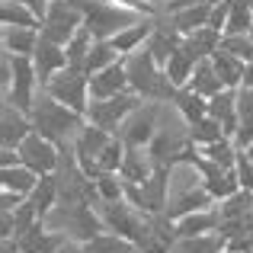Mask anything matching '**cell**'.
I'll return each mask as SVG.
<instances>
[{"mask_svg": "<svg viewBox=\"0 0 253 253\" xmlns=\"http://www.w3.org/2000/svg\"><path fill=\"white\" fill-rule=\"evenodd\" d=\"M221 39H224V32H221V29L202 26V29L189 32V36H183V42H186V48H189L192 55H196L199 61H202V58H211L218 48H221Z\"/></svg>", "mask_w": 253, "mask_h": 253, "instance_id": "cell-22", "label": "cell"}, {"mask_svg": "<svg viewBox=\"0 0 253 253\" xmlns=\"http://www.w3.org/2000/svg\"><path fill=\"white\" fill-rule=\"evenodd\" d=\"M141 103L144 99L138 96L135 90H125V93H119V96H112V99H93L90 109H86V122H93V125H99V128H106V131L116 135L119 125L128 119V112H135Z\"/></svg>", "mask_w": 253, "mask_h": 253, "instance_id": "cell-6", "label": "cell"}, {"mask_svg": "<svg viewBox=\"0 0 253 253\" xmlns=\"http://www.w3.org/2000/svg\"><path fill=\"white\" fill-rule=\"evenodd\" d=\"M228 13H231V0H221V3H215V6H211V16H209V26H211V29H221V32H224Z\"/></svg>", "mask_w": 253, "mask_h": 253, "instance_id": "cell-39", "label": "cell"}, {"mask_svg": "<svg viewBox=\"0 0 253 253\" xmlns=\"http://www.w3.org/2000/svg\"><path fill=\"white\" fill-rule=\"evenodd\" d=\"M253 211V192L250 189H237L234 196L221 199L218 202V215H221V221H231V218H244Z\"/></svg>", "mask_w": 253, "mask_h": 253, "instance_id": "cell-31", "label": "cell"}, {"mask_svg": "<svg viewBox=\"0 0 253 253\" xmlns=\"http://www.w3.org/2000/svg\"><path fill=\"white\" fill-rule=\"evenodd\" d=\"M32 135V119L29 112L16 109L13 103H3V119H0V144L3 148H19Z\"/></svg>", "mask_w": 253, "mask_h": 253, "instance_id": "cell-10", "label": "cell"}, {"mask_svg": "<svg viewBox=\"0 0 253 253\" xmlns=\"http://www.w3.org/2000/svg\"><path fill=\"white\" fill-rule=\"evenodd\" d=\"M211 64H215L218 77L224 81V86H228V90H241V86H244V71H247V61H241L237 55L218 48L215 55H211Z\"/></svg>", "mask_w": 253, "mask_h": 253, "instance_id": "cell-20", "label": "cell"}, {"mask_svg": "<svg viewBox=\"0 0 253 253\" xmlns=\"http://www.w3.org/2000/svg\"><path fill=\"white\" fill-rule=\"evenodd\" d=\"M26 199L19 196V192H10V189H3L0 192V211H13V209H19Z\"/></svg>", "mask_w": 253, "mask_h": 253, "instance_id": "cell-40", "label": "cell"}, {"mask_svg": "<svg viewBox=\"0 0 253 253\" xmlns=\"http://www.w3.org/2000/svg\"><path fill=\"white\" fill-rule=\"evenodd\" d=\"M16 241H19V250L23 253H58V247L64 244V237L55 234L51 228H45V221H39V224H32L26 234H19Z\"/></svg>", "mask_w": 253, "mask_h": 253, "instance_id": "cell-15", "label": "cell"}, {"mask_svg": "<svg viewBox=\"0 0 253 253\" xmlns=\"http://www.w3.org/2000/svg\"><path fill=\"white\" fill-rule=\"evenodd\" d=\"M154 26H157V16H144V19H138V23L125 26L119 36L109 39V42L116 45V51L125 58V55H131V51H138V48H144V45H148V39H151V32H154Z\"/></svg>", "mask_w": 253, "mask_h": 253, "instance_id": "cell-13", "label": "cell"}, {"mask_svg": "<svg viewBox=\"0 0 253 253\" xmlns=\"http://www.w3.org/2000/svg\"><path fill=\"white\" fill-rule=\"evenodd\" d=\"M125 74H128V86L141 99H151V103H173V96H176V86L170 84L167 71L151 58L148 48H138V51H131V55H125Z\"/></svg>", "mask_w": 253, "mask_h": 253, "instance_id": "cell-2", "label": "cell"}, {"mask_svg": "<svg viewBox=\"0 0 253 253\" xmlns=\"http://www.w3.org/2000/svg\"><path fill=\"white\" fill-rule=\"evenodd\" d=\"M199 154H202L205 161L218 164V167H228V170H234V164H237V154H241V148L234 144V138H221V141H215V144H205V148H199Z\"/></svg>", "mask_w": 253, "mask_h": 253, "instance_id": "cell-29", "label": "cell"}, {"mask_svg": "<svg viewBox=\"0 0 253 253\" xmlns=\"http://www.w3.org/2000/svg\"><path fill=\"white\" fill-rule=\"evenodd\" d=\"M93 45H96V36H93L86 26H81V29L74 32V39L68 42V64L71 68H81L84 71V64H86V58H90V51H93Z\"/></svg>", "mask_w": 253, "mask_h": 253, "instance_id": "cell-28", "label": "cell"}, {"mask_svg": "<svg viewBox=\"0 0 253 253\" xmlns=\"http://www.w3.org/2000/svg\"><path fill=\"white\" fill-rule=\"evenodd\" d=\"M157 3H161V6H164V0H157Z\"/></svg>", "mask_w": 253, "mask_h": 253, "instance_id": "cell-45", "label": "cell"}, {"mask_svg": "<svg viewBox=\"0 0 253 253\" xmlns=\"http://www.w3.org/2000/svg\"><path fill=\"white\" fill-rule=\"evenodd\" d=\"M90 253H135L138 244L125 241L122 234H112V231H99L93 241H86Z\"/></svg>", "mask_w": 253, "mask_h": 253, "instance_id": "cell-33", "label": "cell"}, {"mask_svg": "<svg viewBox=\"0 0 253 253\" xmlns=\"http://www.w3.org/2000/svg\"><path fill=\"white\" fill-rule=\"evenodd\" d=\"M183 90H192V93H199V96L211 99V96H218L221 90H228V86H224V81L218 77V71H215V64H211V58H202V61L196 64V71H192L189 84H186Z\"/></svg>", "mask_w": 253, "mask_h": 253, "instance_id": "cell-17", "label": "cell"}, {"mask_svg": "<svg viewBox=\"0 0 253 253\" xmlns=\"http://www.w3.org/2000/svg\"><path fill=\"white\" fill-rule=\"evenodd\" d=\"M93 209L99 211L106 231H112V234H122L125 241L138 244V247H141V244L151 237V221H154V215L135 209V205L125 202V199H116V202H103V199H99Z\"/></svg>", "mask_w": 253, "mask_h": 253, "instance_id": "cell-4", "label": "cell"}, {"mask_svg": "<svg viewBox=\"0 0 253 253\" xmlns=\"http://www.w3.org/2000/svg\"><path fill=\"white\" fill-rule=\"evenodd\" d=\"M209 116L221 122L224 135L234 138L237 135V90H221L218 96H211L209 99Z\"/></svg>", "mask_w": 253, "mask_h": 253, "instance_id": "cell-18", "label": "cell"}, {"mask_svg": "<svg viewBox=\"0 0 253 253\" xmlns=\"http://www.w3.org/2000/svg\"><path fill=\"white\" fill-rule=\"evenodd\" d=\"M221 48L237 55L241 61H253V36H224Z\"/></svg>", "mask_w": 253, "mask_h": 253, "instance_id": "cell-37", "label": "cell"}, {"mask_svg": "<svg viewBox=\"0 0 253 253\" xmlns=\"http://www.w3.org/2000/svg\"><path fill=\"white\" fill-rule=\"evenodd\" d=\"M39 173H32L26 164H16V167H0V186L10 192H19L23 199H29V192L36 189Z\"/></svg>", "mask_w": 253, "mask_h": 253, "instance_id": "cell-23", "label": "cell"}, {"mask_svg": "<svg viewBox=\"0 0 253 253\" xmlns=\"http://www.w3.org/2000/svg\"><path fill=\"white\" fill-rule=\"evenodd\" d=\"M224 253H234V250H224Z\"/></svg>", "mask_w": 253, "mask_h": 253, "instance_id": "cell-46", "label": "cell"}, {"mask_svg": "<svg viewBox=\"0 0 253 253\" xmlns=\"http://www.w3.org/2000/svg\"><path fill=\"white\" fill-rule=\"evenodd\" d=\"M250 253H253V250H250Z\"/></svg>", "mask_w": 253, "mask_h": 253, "instance_id": "cell-48", "label": "cell"}, {"mask_svg": "<svg viewBox=\"0 0 253 253\" xmlns=\"http://www.w3.org/2000/svg\"><path fill=\"white\" fill-rule=\"evenodd\" d=\"M196 64H199V58L192 55L189 48H186V42H179V48L170 55V61H167V77H170V84L176 86V90H183L186 84H189V77H192V71H196Z\"/></svg>", "mask_w": 253, "mask_h": 253, "instance_id": "cell-21", "label": "cell"}, {"mask_svg": "<svg viewBox=\"0 0 253 253\" xmlns=\"http://www.w3.org/2000/svg\"><path fill=\"white\" fill-rule=\"evenodd\" d=\"M157 112H161V103L144 99L135 112H128V119L119 125L116 135L122 138L128 148H151V141H154V135H157Z\"/></svg>", "mask_w": 253, "mask_h": 253, "instance_id": "cell-7", "label": "cell"}, {"mask_svg": "<svg viewBox=\"0 0 253 253\" xmlns=\"http://www.w3.org/2000/svg\"><path fill=\"white\" fill-rule=\"evenodd\" d=\"M29 202L36 205V211L39 215H48L51 209H55L58 202H61V192H58V179H55V173H48V176H39V183H36V189L29 192Z\"/></svg>", "mask_w": 253, "mask_h": 253, "instance_id": "cell-26", "label": "cell"}, {"mask_svg": "<svg viewBox=\"0 0 253 253\" xmlns=\"http://www.w3.org/2000/svg\"><path fill=\"white\" fill-rule=\"evenodd\" d=\"M0 19H3V26H32V29H42V19L29 6L16 3V0H3L0 3Z\"/></svg>", "mask_w": 253, "mask_h": 253, "instance_id": "cell-30", "label": "cell"}, {"mask_svg": "<svg viewBox=\"0 0 253 253\" xmlns=\"http://www.w3.org/2000/svg\"><path fill=\"white\" fill-rule=\"evenodd\" d=\"M116 61H122V55L116 51V45H112V42H99V39H96V45H93L90 58H86V64H84V71L93 77V74H99V71L112 68Z\"/></svg>", "mask_w": 253, "mask_h": 253, "instance_id": "cell-32", "label": "cell"}, {"mask_svg": "<svg viewBox=\"0 0 253 253\" xmlns=\"http://www.w3.org/2000/svg\"><path fill=\"white\" fill-rule=\"evenodd\" d=\"M154 170H157V161L148 148H128L122 167H119V176H122L125 183H148Z\"/></svg>", "mask_w": 253, "mask_h": 253, "instance_id": "cell-14", "label": "cell"}, {"mask_svg": "<svg viewBox=\"0 0 253 253\" xmlns=\"http://www.w3.org/2000/svg\"><path fill=\"white\" fill-rule=\"evenodd\" d=\"M228 241H224L221 231H211V234H199V237H179L173 244V253H224Z\"/></svg>", "mask_w": 253, "mask_h": 253, "instance_id": "cell-25", "label": "cell"}, {"mask_svg": "<svg viewBox=\"0 0 253 253\" xmlns=\"http://www.w3.org/2000/svg\"><path fill=\"white\" fill-rule=\"evenodd\" d=\"M164 3H167V0H164Z\"/></svg>", "mask_w": 253, "mask_h": 253, "instance_id": "cell-47", "label": "cell"}, {"mask_svg": "<svg viewBox=\"0 0 253 253\" xmlns=\"http://www.w3.org/2000/svg\"><path fill=\"white\" fill-rule=\"evenodd\" d=\"M32 64H36L39 84L45 86L58 71L68 68V51H64V45H55V42H48V39H39V48H36V55H32Z\"/></svg>", "mask_w": 253, "mask_h": 253, "instance_id": "cell-11", "label": "cell"}, {"mask_svg": "<svg viewBox=\"0 0 253 253\" xmlns=\"http://www.w3.org/2000/svg\"><path fill=\"white\" fill-rule=\"evenodd\" d=\"M29 119H32V131H39L42 138L55 141L58 148L68 144V141H74V135L86 122V116L68 109L64 103H58V99L48 96L45 90H39L36 103H32V109H29Z\"/></svg>", "mask_w": 253, "mask_h": 253, "instance_id": "cell-1", "label": "cell"}, {"mask_svg": "<svg viewBox=\"0 0 253 253\" xmlns=\"http://www.w3.org/2000/svg\"><path fill=\"white\" fill-rule=\"evenodd\" d=\"M58 253H90V247H86L84 241H64L61 247H58Z\"/></svg>", "mask_w": 253, "mask_h": 253, "instance_id": "cell-42", "label": "cell"}, {"mask_svg": "<svg viewBox=\"0 0 253 253\" xmlns=\"http://www.w3.org/2000/svg\"><path fill=\"white\" fill-rule=\"evenodd\" d=\"M234 144L241 151H247L253 144V90L250 86H241L237 90V135Z\"/></svg>", "mask_w": 253, "mask_h": 253, "instance_id": "cell-19", "label": "cell"}, {"mask_svg": "<svg viewBox=\"0 0 253 253\" xmlns=\"http://www.w3.org/2000/svg\"><path fill=\"white\" fill-rule=\"evenodd\" d=\"M224 36H253V0H231Z\"/></svg>", "mask_w": 253, "mask_h": 253, "instance_id": "cell-27", "label": "cell"}, {"mask_svg": "<svg viewBox=\"0 0 253 253\" xmlns=\"http://www.w3.org/2000/svg\"><path fill=\"white\" fill-rule=\"evenodd\" d=\"M16 3H23V6H29L32 13H36L39 19H45V13H48V3L51 0H16Z\"/></svg>", "mask_w": 253, "mask_h": 253, "instance_id": "cell-41", "label": "cell"}, {"mask_svg": "<svg viewBox=\"0 0 253 253\" xmlns=\"http://www.w3.org/2000/svg\"><path fill=\"white\" fill-rule=\"evenodd\" d=\"M221 138H228V135H224V128H221V122H218V119L202 116L199 122H192V144H196V148L215 144V141H221Z\"/></svg>", "mask_w": 253, "mask_h": 253, "instance_id": "cell-35", "label": "cell"}, {"mask_svg": "<svg viewBox=\"0 0 253 253\" xmlns=\"http://www.w3.org/2000/svg\"><path fill=\"white\" fill-rule=\"evenodd\" d=\"M244 86L253 90V61H247V71H244Z\"/></svg>", "mask_w": 253, "mask_h": 253, "instance_id": "cell-43", "label": "cell"}, {"mask_svg": "<svg viewBox=\"0 0 253 253\" xmlns=\"http://www.w3.org/2000/svg\"><path fill=\"white\" fill-rule=\"evenodd\" d=\"M42 221H45V228L61 234L64 241H84V244L93 241L99 231H106L99 211L86 202H58Z\"/></svg>", "mask_w": 253, "mask_h": 253, "instance_id": "cell-3", "label": "cell"}, {"mask_svg": "<svg viewBox=\"0 0 253 253\" xmlns=\"http://www.w3.org/2000/svg\"><path fill=\"white\" fill-rule=\"evenodd\" d=\"M42 90L48 93V96H55L58 103H64L68 109L81 112V116H86V109H90V74L81 71V68H71L68 64V68L58 71Z\"/></svg>", "mask_w": 253, "mask_h": 253, "instance_id": "cell-5", "label": "cell"}, {"mask_svg": "<svg viewBox=\"0 0 253 253\" xmlns=\"http://www.w3.org/2000/svg\"><path fill=\"white\" fill-rule=\"evenodd\" d=\"M39 39H42V32L32 29V26H3V32H0L3 51L6 55H16V58H32L36 55Z\"/></svg>", "mask_w": 253, "mask_h": 253, "instance_id": "cell-12", "label": "cell"}, {"mask_svg": "<svg viewBox=\"0 0 253 253\" xmlns=\"http://www.w3.org/2000/svg\"><path fill=\"white\" fill-rule=\"evenodd\" d=\"M131 90L128 86V74H125V58L122 61H116L112 68L99 71V74L90 77V103L93 99H112L119 96V93Z\"/></svg>", "mask_w": 253, "mask_h": 253, "instance_id": "cell-9", "label": "cell"}, {"mask_svg": "<svg viewBox=\"0 0 253 253\" xmlns=\"http://www.w3.org/2000/svg\"><path fill=\"white\" fill-rule=\"evenodd\" d=\"M234 173H237V179H241V189H250L253 192V161L247 157V151H241V154H237Z\"/></svg>", "mask_w": 253, "mask_h": 253, "instance_id": "cell-38", "label": "cell"}, {"mask_svg": "<svg viewBox=\"0 0 253 253\" xmlns=\"http://www.w3.org/2000/svg\"><path fill=\"white\" fill-rule=\"evenodd\" d=\"M173 103H176V109L183 112L189 122H199L202 116H209V99L199 96V93H192V90H176Z\"/></svg>", "mask_w": 253, "mask_h": 253, "instance_id": "cell-34", "label": "cell"}, {"mask_svg": "<svg viewBox=\"0 0 253 253\" xmlns=\"http://www.w3.org/2000/svg\"><path fill=\"white\" fill-rule=\"evenodd\" d=\"M247 157H250V161H253V144H250V148H247Z\"/></svg>", "mask_w": 253, "mask_h": 253, "instance_id": "cell-44", "label": "cell"}, {"mask_svg": "<svg viewBox=\"0 0 253 253\" xmlns=\"http://www.w3.org/2000/svg\"><path fill=\"white\" fill-rule=\"evenodd\" d=\"M170 23L176 26L183 36H189V32L202 29V26H209V16H211V3H196V6H183V10H173L167 13Z\"/></svg>", "mask_w": 253, "mask_h": 253, "instance_id": "cell-24", "label": "cell"}, {"mask_svg": "<svg viewBox=\"0 0 253 253\" xmlns=\"http://www.w3.org/2000/svg\"><path fill=\"white\" fill-rule=\"evenodd\" d=\"M221 228V215H218V202L211 209L192 211V215H183L176 221V234L179 237H199V234H211V231Z\"/></svg>", "mask_w": 253, "mask_h": 253, "instance_id": "cell-16", "label": "cell"}, {"mask_svg": "<svg viewBox=\"0 0 253 253\" xmlns=\"http://www.w3.org/2000/svg\"><path fill=\"white\" fill-rule=\"evenodd\" d=\"M96 183V192L103 202H116V199H125V183L119 173H103V176L93 179Z\"/></svg>", "mask_w": 253, "mask_h": 253, "instance_id": "cell-36", "label": "cell"}, {"mask_svg": "<svg viewBox=\"0 0 253 253\" xmlns=\"http://www.w3.org/2000/svg\"><path fill=\"white\" fill-rule=\"evenodd\" d=\"M19 161L26 164L32 173L39 176H48V173L58 170V161H61V148L48 138H42L39 131H32L23 144H19Z\"/></svg>", "mask_w": 253, "mask_h": 253, "instance_id": "cell-8", "label": "cell"}]
</instances>
